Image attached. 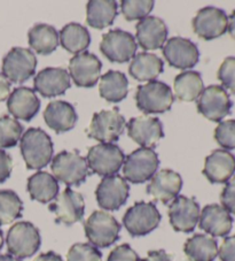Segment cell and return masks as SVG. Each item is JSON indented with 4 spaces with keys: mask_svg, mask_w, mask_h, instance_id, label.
<instances>
[{
    "mask_svg": "<svg viewBox=\"0 0 235 261\" xmlns=\"http://www.w3.org/2000/svg\"><path fill=\"white\" fill-rule=\"evenodd\" d=\"M138 45L135 38L128 31L120 29L110 30L108 34L102 36V42L100 44V51L108 60L111 62H128L132 60Z\"/></svg>",
    "mask_w": 235,
    "mask_h": 261,
    "instance_id": "12",
    "label": "cell"
},
{
    "mask_svg": "<svg viewBox=\"0 0 235 261\" xmlns=\"http://www.w3.org/2000/svg\"><path fill=\"white\" fill-rule=\"evenodd\" d=\"M184 252L189 261H214L218 255V244L214 237L195 233L185 243Z\"/></svg>",
    "mask_w": 235,
    "mask_h": 261,
    "instance_id": "28",
    "label": "cell"
},
{
    "mask_svg": "<svg viewBox=\"0 0 235 261\" xmlns=\"http://www.w3.org/2000/svg\"><path fill=\"white\" fill-rule=\"evenodd\" d=\"M174 93L183 101H194L200 98L204 84L200 73L194 70L183 71L175 76L173 83Z\"/></svg>",
    "mask_w": 235,
    "mask_h": 261,
    "instance_id": "33",
    "label": "cell"
},
{
    "mask_svg": "<svg viewBox=\"0 0 235 261\" xmlns=\"http://www.w3.org/2000/svg\"><path fill=\"white\" fill-rule=\"evenodd\" d=\"M51 169L54 177L68 187H78L89 176L86 159L78 151H62L54 156Z\"/></svg>",
    "mask_w": 235,
    "mask_h": 261,
    "instance_id": "2",
    "label": "cell"
},
{
    "mask_svg": "<svg viewBox=\"0 0 235 261\" xmlns=\"http://www.w3.org/2000/svg\"><path fill=\"white\" fill-rule=\"evenodd\" d=\"M125 119L119 109L94 113L87 136L101 143L111 144L119 141L125 129Z\"/></svg>",
    "mask_w": 235,
    "mask_h": 261,
    "instance_id": "10",
    "label": "cell"
},
{
    "mask_svg": "<svg viewBox=\"0 0 235 261\" xmlns=\"http://www.w3.org/2000/svg\"><path fill=\"white\" fill-rule=\"evenodd\" d=\"M13 169L12 156L4 150H0V183L10 178Z\"/></svg>",
    "mask_w": 235,
    "mask_h": 261,
    "instance_id": "44",
    "label": "cell"
},
{
    "mask_svg": "<svg viewBox=\"0 0 235 261\" xmlns=\"http://www.w3.org/2000/svg\"><path fill=\"white\" fill-rule=\"evenodd\" d=\"M154 5L153 0H123L121 10L126 21L142 20L153 11Z\"/></svg>",
    "mask_w": 235,
    "mask_h": 261,
    "instance_id": "37",
    "label": "cell"
},
{
    "mask_svg": "<svg viewBox=\"0 0 235 261\" xmlns=\"http://www.w3.org/2000/svg\"><path fill=\"white\" fill-rule=\"evenodd\" d=\"M37 58L29 48L13 47L3 59V75L12 83H23L33 77Z\"/></svg>",
    "mask_w": 235,
    "mask_h": 261,
    "instance_id": "9",
    "label": "cell"
},
{
    "mask_svg": "<svg viewBox=\"0 0 235 261\" xmlns=\"http://www.w3.org/2000/svg\"><path fill=\"white\" fill-rule=\"evenodd\" d=\"M141 261H171V255L166 253L164 250L149 251L146 258Z\"/></svg>",
    "mask_w": 235,
    "mask_h": 261,
    "instance_id": "45",
    "label": "cell"
},
{
    "mask_svg": "<svg viewBox=\"0 0 235 261\" xmlns=\"http://www.w3.org/2000/svg\"><path fill=\"white\" fill-rule=\"evenodd\" d=\"M4 246V235H3V231L0 230V250L3 249Z\"/></svg>",
    "mask_w": 235,
    "mask_h": 261,
    "instance_id": "50",
    "label": "cell"
},
{
    "mask_svg": "<svg viewBox=\"0 0 235 261\" xmlns=\"http://www.w3.org/2000/svg\"><path fill=\"white\" fill-rule=\"evenodd\" d=\"M137 40L140 46L146 51L163 48V44L168 37V28L164 21L156 16H147L140 20L135 25Z\"/></svg>",
    "mask_w": 235,
    "mask_h": 261,
    "instance_id": "23",
    "label": "cell"
},
{
    "mask_svg": "<svg viewBox=\"0 0 235 261\" xmlns=\"http://www.w3.org/2000/svg\"><path fill=\"white\" fill-rule=\"evenodd\" d=\"M215 139L219 145L227 150L235 148V120L220 122L215 130Z\"/></svg>",
    "mask_w": 235,
    "mask_h": 261,
    "instance_id": "39",
    "label": "cell"
},
{
    "mask_svg": "<svg viewBox=\"0 0 235 261\" xmlns=\"http://www.w3.org/2000/svg\"><path fill=\"white\" fill-rule=\"evenodd\" d=\"M58 40L62 47L72 55H79L90 46L91 36L85 27L78 23L66 24L58 34Z\"/></svg>",
    "mask_w": 235,
    "mask_h": 261,
    "instance_id": "32",
    "label": "cell"
},
{
    "mask_svg": "<svg viewBox=\"0 0 235 261\" xmlns=\"http://www.w3.org/2000/svg\"><path fill=\"white\" fill-rule=\"evenodd\" d=\"M44 120L56 134H62L75 127L78 116L71 103L63 100H53L44 111Z\"/></svg>",
    "mask_w": 235,
    "mask_h": 261,
    "instance_id": "26",
    "label": "cell"
},
{
    "mask_svg": "<svg viewBox=\"0 0 235 261\" xmlns=\"http://www.w3.org/2000/svg\"><path fill=\"white\" fill-rule=\"evenodd\" d=\"M164 64L156 55L142 52L135 55L129 67V73L139 82H152L163 73Z\"/></svg>",
    "mask_w": 235,
    "mask_h": 261,
    "instance_id": "27",
    "label": "cell"
},
{
    "mask_svg": "<svg viewBox=\"0 0 235 261\" xmlns=\"http://www.w3.org/2000/svg\"><path fill=\"white\" fill-rule=\"evenodd\" d=\"M202 173L210 183L228 182L235 173V155L226 150L212 151L205 158Z\"/></svg>",
    "mask_w": 235,
    "mask_h": 261,
    "instance_id": "22",
    "label": "cell"
},
{
    "mask_svg": "<svg viewBox=\"0 0 235 261\" xmlns=\"http://www.w3.org/2000/svg\"><path fill=\"white\" fill-rule=\"evenodd\" d=\"M218 254L221 261H235V235L225 238Z\"/></svg>",
    "mask_w": 235,
    "mask_h": 261,
    "instance_id": "43",
    "label": "cell"
},
{
    "mask_svg": "<svg viewBox=\"0 0 235 261\" xmlns=\"http://www.w3.org/2000/svg\"><path fill=\"white\" fill-rule=\"evenodd\" d=\"M23 135V127L19 121L8 115L0 118V148L14 147Z\"/></svg>",
    "mask_w": 235,
    "mask_h": 261,
    "instance_id": "36",
    "label": "cell"
},
{
    "mask_svg": "<svg viewBox=\"0 0 235 261\" xmlns=\"http://www.w3.org/2000/svg\"><path fill=\"white\" fill-rule=\"evenodd\" d=\"M34 261H63V259L60 254H57L53 251H49L46 252V253L39 254Z\"/></svg>",
    "mask_w": 235,
    "mask_h": 261,
    "instance_id": "47",
    "label": "cell"
},
{
    "mask_svg": "<svg viewBox=\"0 0 235 261\" xmlns=\"http://www.w3.org/2000/svg\"><path fill=\"white\" fill-rule=\"evenodd\" d=\"M114 0H91L86 6V22L94 29H105L114 23L119 14Z\"/></svg>",
    "mask_w": 235,
    "mask_h": 261,
    "instance_id": "30",
    "label": "cell"
},
{
    "mask_svg": "<svg viewBox=\"0 0 235 261\" xmlns=\"http://www.w3.org/2000/svg\"><path fill=\"white\" fill-rule=\"evenodd\" d=\"M101 68L100 59L90 52L79 53L69 62L70 76L79 88H93L100 77Z\"/></svg>",
    "mask_w": 235,
    "mask_h": 261,
    "instance_id": "18",
    "label": "cell"
},
{
    "mask_svg": "<svg viewBox=\"0 0 235 261\" xmlns=\"http://www.w3.org/2000/svg\"><path fill=\"white\" fill-rule=\"evenodd\" d=\"M11 93V82L5 76L0 73V102L5 101L10 97Z\"/></svg>",
    "mask_w": 235,
    "mask_h": 261,
    "instance_id": "46",
    "label": "cell"
},
{
    "mask_svg": "<svg viewBox=\"0 0 235 261\" xmlns=\"http://www.w3.org/2000/svg\"><path fill=\"white\" fill-rule=\"evenodd\" d=\"M0 261H21V260L11 254H2L0 255Z\"/></svg>",
    "mask_w": 235,
    "mask_h": 261,
    "instance_id": "49",
    "label": "cell"
},
{
    "mask_svg": "<svg viewBox=\"0 0 235 261\" xmlns=\"http://www.w3.org/2000/svg\"><path fill=\"white\" fill-rule=\"evenodd\" d=\"M6 244L8 253L21 260L30 258L39 250L42 238L33 223L21 221L13 224L8 230Z\"/></svg>",
    "mask_w": 235,
    "mask_h": 261,
    "instance_id": "5",
    "label": "cell"
},
{
    "mask_svg": "<svg viewBox=\"0 0 235 261\" xmlns=\"http://www.w3.org/2000/svg\"><path fill=\"white\" fill-rule=\"evenodd\" d=\"M130 187L126 179L119 174L101 179L96 190L99 206L106 211H117L129 198Z\"/></svg>",
    "mask_w": 235,
    "mask_h": 261,
    "instance_id": "15",
    "label": "cell"
},
{
    "mask_svg": "<svg viewBox=\"0 0 235 261\" xmlns=\"http://www.w3.org/2000/svg\"><path fill=\"white\" fill-rule=\"evenodd\" d=\"M169 219L175 231L192 232L200 220V205L195 198L178 196L169 206Z\"/></svg>",
    "mask_w": 235,
    "mask_h": 261,
    "instance_id": "16",
    "label": "cell"
},
{
    "mask_svg": "<svg viewBox=\"0 0 235 261\" xmlns=\"http://www.w3.org/2000/svg\"><path fill=\"white\" fill-rule=\"evenodd\" d=\"M232 107L229 94L220 85H210L197 99V112L212 122H220L230 114Z\"/></svg>",
    "mask_w": 235,
    "mask_h": 261,
    "instance_id": "11",
    "label": "cell"
},
{
    "mask_svg": "<svg viewBox=\"0 0 235 261\" xmlns=\"http://www.w3.org/2000/svg\"><path fill=\"white\" fill-rule=\"evenodd\" d=\"M107 261H141V259L129 244H122L110 252Z\"/></svg>",
    "mask_w": 235,
    "mask_h": 261,
    "instance_id": "41",
    "label": "cell"
},
{
    "mask_svg": "<svg viewBox=\"0 0 235 261\" xmlns=\"http://www.w3.org/2000/svg\"><path fill=\"white\" fill-rule=\"evenodd\" d=\"M227 29H228L230 37L235 40V11H233L232 14H230L228 17V28Z\"/></svg>",
    "mask_w": 235,
    "mask_h": 261,
    "instance_id": "48",
    "label": "cell"
},
{
    "mask_svg": "<svg viewBox=\"0 0 235 261\" xmlns=\"http://www.w3.org/2000/svg\"><path fill=\"white\" fill-rule=\"evenodd\" d=\"M67 261H102V253L87 243H77L70 247Z\"/></svg>",
    "mask_w": 235,
    "mask_h": 261,
    "instance_id": "38",
    "label": "cell"
},
{
    "mask_svg": "<svg viewBox=\"0 0 235 261\" xmlns=\"http://www.w3.org/2000/svg\"><path fill=\"white\" fill-rule=\"evenodd\" d=\"M49 211L55 214V222L71 226L82 221L85 213L84 198L80 193L67 188L49 205Z\"/></svg>",
    "mask_w": 235,
    "mask_h": 261,
    "instance_id": "13",
    "label": "cell"
},
{
    "mask_svg": "<svg viewBox=\"0 0 235 261\" xmlns=\"http://www.w3.org/2000/svg\"><path fill=\"white\" fill-rule=\"evenodd\" d=\"M161 214L154 202L138 201L126 211L123 224L131 236L140 237L151 233L159 227Z\"/></svg>",
    "mask_w": 235,
    "mask_h": 261,
    "instance_id": "6",
    "label": "cell"
},
{
    "mask_svg": "<svg viewBox=\"0 0 235 261\" xmlns=\"http://www.w3.org/2000/svg\"><path fill=\"white\" fill-rule=\"evenodd\" d=\"M70 85V76L63 68H45L34 80L35 91L39 92L44 98L62 96Z\"/></svg>",
    "mask_w": 235,
    "mask_h": 261,
    "instance_id": "21",
    "label": "cell"
},
{
    "mask_svg": "<svg viewBox=\"0 0 235 261\" xmlns=\"http://www.w3.org/2000/svg\"><path fill=\"white\" fill-rule=\"evenodd\" d=\"M128 133L130 138L143 148L155 147L161 138L164 137L163 124L153 116H138L129 121Z\"/></svg>",
    "mask_w": 235,
    "mask_h": 261,
    "instance_id": "19",
    "label": "cell"
},
{
    "mask_svg": "<svg viewBox=\"0 0 235 261\" xmlns=\"http://www.w3.org/2000/svg\"><path fill=\"white\" fill-rule=\"evenodd\" d=\"M220 201L229 214L235 215V176L230 178L228 182H226V186L221 191Z\"/></svg>",
    "mask_w": 235,
    "mask_h": 261,
    "instance_id": "42",
    "label": "cell"
},
{
    "mask_svg": "<svg viewBox=\"0 0 235 261\" xmlns=\"http://www.w3.org/2000/svg\"><path fill=\"white\" fill-rule=\"evenodd\" d=\"M86 161L94 174L107 177L119 173L125 161V155L115 144L101 143L90 148Z\"/></svg>",
    "mask_w": 235,
    "mask_h": 261,
    "instance_id": "7",
    "label": "cell"
},
{
    "mask_svg": "<svg viewBox=\"0 0 235 261\" xmlns=\"http://www.w3.org/2000/svg\"><path fill=\"white\" fill-rule=\"evenodd\" d=\"M23 202L13 190H0V226L10 224L22 217Z\"/></svg>",
    "mask_w": 235,
    "mask_h": 261,
    "instance_id": "35",
    "label": "cell"
},
{
    "mask_svg": "<svg viewBox=\"0 0 235 261\" xmlns=\"http://www.w3.org/2000/svg\"><path fill=\"white\" fill-rule=\"evenodd\" d=\"M20 148L28 169H42L51 163L53 142L40 128H30L22 135Z\"/></svg>",
    "mask_w": 235,
    "mask_h": 261,
    "instance_id": "1",
    "label": "cell"
},
{
    "mask_svg": "<svg viewBox=\"0 0 235 261\" xmlns=\"http://www.w3.org/2000/svg\"><path fill=\"white\" fill-rule=\"evenodd\" d=\"M160 160L152 148H138L126 156L123 173L126 181L134 184L144 183L156 174Z\"/></svg>",
    "mask_w": 235,
    "mask_h": 261,
    "instance_id": "8",
    "label": "cell"
},
{
    "mask_svg": "<svg viewBox=\"0 0 235 261\" xmlns=\"http://www.w3.org/2000/svg\"><path fill=\"white\" fill-rule=\"evenodd\" d=\"M26 187L31 199L42 204H47L58 195L57 179L46 172H37L30 176Z\"/></svg>",
    "mask_w": 235,
    "mask_h": 261,
    "instance_id": "29",
    "label": "cell"
},
{
    "mask_svg": "<svg viewBox=\"0 0 235 261\" xmlns=\"http://www.w3.org/2000/svg\"><path fill=\"white\" fill-rule=\"evenodd\" d=\"M174 101L172 90L168 84L160 81H152L139 85L135 93L138 109L144 114H161L170 111Z\"/></svg>",
    "mask_w": 235,
    "mask_h": 261,
    "instance_id": "3",
    "label": "cell"
},
{
    "mask_svg": "<svg viewBox=\"0 0 235 261\" xmlns=\"http://www.w3.org/2000/svg\"><path fill=\"white\" fill-rule=\"evenodd\" d=\"M200 229L214 237L227 236L233 228V218L223 206L207 205L200 215Z\"/></svg>",
    "mask_w": 235,
    "mask_h": 261,
    "instance_id": "25",
    "label": "cell"
},
{
    "mask_svg": "<svg viewBox=\"0 0 235 261\" xmlns=\"http://www.w3.org/2000/svg\"><path fill=\"white\" fill-rule=\"evenodd\" d=\"M218 80L223 84V88L228 89L235 94V57H227L223 61L218 70Z\"/></svg>",
    "mask_w": 235,
    "mask_h": 261,
    "instance_id": "40",
    "label": "cell"
},
{
    "mask_svg": "<svg viewBox=\"0 0 235 261\" xmlns=\"http://www.w3.org/2000/svg\"><path fill=\"white\" fill-rule=\"evenodd\" d=\"M194 33L204 40L223 36L228 28V17L225 11L214 6L201 8L192 21Z\"/></svg>",
    "mask_w": 235,
    "mask_h": 261,
    "instance_id": "14",
    "label": "cell"
},
{
    "mask_svg": "<svg viewBox=\"0 0 235 261\" xmlns=\"http://www.w3.org/2000/svg\"><path fill=\"white\" fill-rule=\"evenodd\" d=\"M29 45L35 52L39 55H51L58 45V34L49 24H36L29 30Z\"/></svg>",
    "mask_w": 235,
    "mask_h": 261,
    "instance_id": "34",
    "label": "cell"
},
{
    "mask_svg": "<svg viewBox=\"0 0 235 261\" xmlns=\"http://www.w3.org/2000/svg\"><path fill=\"white\" fill-rule=\"evenodd\" d=\"M85 235L93 246L105 249L119 241L121 224L111 214L96 211L84 223Z\"/></svg>",
    "mask_w": 235,
    "mask_h": 261,
    "instance_id": "4",
    "label": "cell"
},
{
    "mask_svg": "<svg viewBox=\"0 0 235 261\" xmlns=\"http://www.w3.org/2000/svg\"><path fill=\"white\" fill-rule=\"evenodd\" d=\"M163 56L170 66L177 69H191L200 59V52L195 43L183 37H172L165 43Z\"/></svg>",
    "mask_w": 235,
    "mask_h": 261,
    "instance_id": "17",
    "label": "cell"
},
{
    "mask_svg": "<svg viewBox=\"0 0 235 261\" xmlns=\"http://www.w3.org/2000/svg\"><path fill=\"white\" fill-rule=\"evenodd\" d=\"M182 188L183 178L178 173L171 169H162L152 177L146 190L154 199L165 205L178 197Z\"/></svg>",
    "mask_w": 235,
    "mask_h": 261,
    "instance_id": "20",
    "label": "cell"
},
{
    "mask_svg": "<svg viewBox=\"0 0 235 261\" xmlns=\"http://www.w3.org/2000/svg\"><path fill=\"white\" fill-rule=\"evenodd\" d=\"M99 92L108 102H120L128 96L129 81L121 71L108 70L100 80Z\"/></svg>",
    "mask_w": 235,
    "mask_h": 261,
    "instance_id": "31",
    "label": "cell"
},
{
    "mask_svg": "<svg viewBox=\"0 0 235 261\" xmlns=\"http://www.w3.org/2000/svg\"><path fill=\"white\" fill-rule=\"evenodd\" d=\"M39 109V98L30 88H16L7 99V110L15 120L20 119L29 122L37 115Z\"/></svg>",
    "mask_w": 235,
    "mask_h": 261,
    "instance_id": "24",
    "label": "cell"
}]
</instances>
